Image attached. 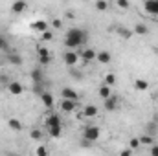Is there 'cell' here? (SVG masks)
Masks as SVG:
<instances>
[{
	"label": "cell",
	"mask_w": 158,
	"mask_h": 156,
	"mask_svg": "<svg viewBox=\"0 0 158 156\" xmlns=\"http://www.w3.org/2000/svg\"><path fill=\"white\" fill-rule=\"evenodd\" d=\"M88 40V33H86V30H83V28H70L68 31H66V35H64V44H66V48H81L85 42Z\"/></svg>",
	"instance_id": "1"
},
{
	"label": "cell",
	"mask_w": 158,
	"mask_h": 156,
	"mask_svg": "<svg viewBox=\"0 0 158 156\" xmlns=\"http://www.w3.org/2000/svg\"><path fill=\"white\" fill-rule=\"evenodd\" d=\"M99 136H101V129L96 127V125H86V127L83 129V140H85L86 143H94V142H98Z\"/></svg>",
	"instance_id": "2"
},
{
	"label": "cell",
	"mask_w": 158,
	"mask_h": 156,
	"mask_svg": "<svg viewBox=\"0 0 158 156\" xmlns=\"http://www.w3.org/2000/svg\"><path fill=\"white\" fill-rule=\"evenodd\" d=\"M63 63H64L68 68H74V66L79 63V51H74L72 48L66 50V51L63 53Z\"/></svg>",
	"instance_id": "3"
},
{
	"label": "cell",
	"mask_w": 158,
	"mask_h": 156,
	"mask_svg": "<svg viewBox=\"0 0 158 156\" xmlns=\"http://www.w3.org/2000/svg\"><path fill=\"white\" fill-rule=\"evenodd\" d=\"M76 109H77V101L63 97V101H61V110H63L64 114H72V112H74Z\"/></svg>",
	"instance_id": "4"
},
{
	"label": "cell",
	"mask_w": 158,
	"mask_h": 156,
	"mask_svg": "<svg viewBox=\"0 0 158 156\" xmlns=\"http://www.w3.org/2000/svg\"><path fill=\"white\" fill-rule=\"evenodd\" d=\"M143 9H145L147 15L158 17V0H145L143 2Z\"/></svg>",
	"instance_id": "5"
},
{
	"label": "cell",
	"mask_w": 158,
	"mask_h": 156,
	"mask_svg": "<svg viewBox=\"0 0 158 156\" xmlns=\"http://www.w3.org/2000/svg\"><path fill=\"white\" fill-rule=\"evenodd\" d=\"M7 92H9L11 96H20V94L24 92V86H22L19 81H9V83H7Z\"/></svg>",
	"instance_id": "6"
},
{
	"label": "cell",
	"mask_w": 158,
	"mask_h": 156,
	"mask_svg": "<svg viewBox=\"0 0 158 156\" xmlns=\"http://www.w3.org/2000/svg\"><path fill=\"white\" fill-rule=\"evenodd\" d=\"M28 9V2L26 0H15L13 4H11V13H15V15H20V13H24Z\"/></svg>",
	"instance_id": "7"
},
{
	"label": "cell",
	"mask_w": 158,
	"mask_h": 156,
	"mask_svg": "<svg viewBox=\"0 0 158 156\" xmlns=\"http://www.w3.org/2000/svg\"><path fill=\"white\" fill-rule=\"evenodd\" d=\"M6 59H7V63L13 64V66H20V64H22V57H20V53H17V51H9V50H7Z\"/></svg>",
	"instance_id": "8"
},
{
	"label": "cell",
	"mask_w": 158,
	"mask_h": 156,
	"mask_svg": "<svg viewBox=\"0 0 158 156\" xmlns=\"http://www.w3.org/2000/svg\"><path fill=\"white\" fill-rule=\"evenodd\" d=\"M105 103H103V107H105V110H109V112H114L116 109H118V97L116 96H109L107 99H103Z\"/></svg>",
	"instance_id": "9"
},
{
	"label": "cell",
	"mask_w": 158,
	"mask_h": 156,
	"mask_svg": "<svg viewBox=\"0 0 158 156\" xmlns=\"http://www.w3.org/2000/svg\"><path fill=\"white\" fill-rule=\"evenodd\" d=\"M46 127L50 129V127H63V119L59 114H48L46 117Z\"/></svg>",
	"instance_id": "10"
},
{
	"label": "cell",
	"mask_w": 158,
	"mask_h": 156,
	"mask_svg": "<svg viewBox=\"0 0 158 156\" xmlns=\"http://www.w3.org/2000/svg\"><path fill=\"white\" fill-rule=\"evenodd\" d=\"M96 53H98V51H94L92 48H86V50H81V51H79V57H81L85 63H92V61L96 59Z\"/></svg>",
	"instance_id": "11"
},
{
	"label": "cell",
	"mask_w": 158,
	"mask_h": 156,
	"mask_svg": "<svg viewBox=\"0 0 158 156\" xmlns=\"http://www.w3.org/2000/svg\"><path fill=\"white\" fill-rule=\"evenodd\" d=\"M96 61L98 63H101V64H110V61H112V55L109 53V51H98L96 53Z\"/></svg>",
	"instance_id": "12"
},
{
	"label": "cell",
	"mask_w": 158,
	"mask_h": 156,
	"mask_svg": "<svg viewBox=\"0 0 158 156\" xmlns=\"http://www.w3.org/2000/svg\"><path fill=\"white\" fill-rule=\"evenodd\" d=\"M39 97H40V101H42V105H44L46 109H50V110L53 109V96H52L50 92H42Z\"/></svg>",
	"instance_id": "13"
},
{
	"label": "cell",
	"mask_w": 158,
	"mask_h": 156,
	"mask_svg": "<svg viewBox=\"0 0 158 156\" xmlns=\"http://www.w3.org/2000/svg\"><path fill=\"white\" fill-rule=\"evenodd\" d=\"M61 96L66 97V99H74V101H77L79 99V94L74 90V88H70V86H64V88L61 90Z\"/></svg>",
	"instance_id": "14"
},
{
	"label": "cell",
	"mask_w": 158,
	"mask_h": 156,
	"mask_svg": "<svg viewBox=\"0 0 158 156\" xmlns=\"http://www.w3.org/2000/svg\"><path fill=\"white\" fill-rule=\"evenodd\" d=\"M31 30H33V31H39V33H42L44 30H48V22H46V20H42V18H39V20H33V22H31Z\"/></svg>",
	"instance_id": "15"
},
{
	"label": "cell",
	"mask_w": 158,
	"mask_h": 156,
	"mask_svg": "<svg viewBox=\"0 0 158 156\" xmlns=\"http://www.w3.org/2000/svg\"><path fill=\"white\" fill-rule=\"evenodd\" d=\"M31 81L33 83H44V72H42V68H33L31 70Z\"/></svg>",
	"instance_id": "16"
},
{
	"label": "cell",
	"mask_w": 158,
	"mask_h": 156,
	"mask_svg": "<svg viewBox=\"0 0 158 156\" xmlns=\"http://www.w3.org/2000/svg\"><path fill=\"white\" fill-rule=\"evenodd\" d=\"M83 116L85 117H96L98 116V107L96 105H86L83 109Z\"/></svg>",
	"instance_id": "17"
},
{
	"label": "cell",
	"mask_w": 158,
	"mask_h": 156,
	"mask_svg": "<svg viewBox=\"0 0 158 156\" xmlns=\"http://www.w3.org/2000/svg\"><path fill=\"white\" fill-rule=\"evenodd\" d=\"M7 127H9L11 130H22V121L17 119V117H9V119H7Z\"/></svg>",
	"instance_id": "18"
},
{
	"label": "cell",
	"mask_w": 158,
	"mask_h": 156,
	"mask_svg": "<svg viewBox=\"0 0 158 156\" xmlns=\"http://www.w3.org/2000/svg\"><path fill=\"white\" fill-rule=\"evenodd\" d=\"M94 9H96V11H99V13H103V11H107V9H109V2H107V0H96Z\"/></svg>",
	"instance_id": "19"
},
{
	"label": "cell",
	"mask_w": 158,
	"mask_h": 156,
	"mask_svg": "<svg viewBox=\"0 0 158 156\" xmlns=\"http://www.w3.org/2000/svg\"><path fill=\"white\" fill-rule=\"evenodd\" d=\"M109 96H112V90H110L109 84L103 83V86H99V97H101V99H107Z\"/></svg>",
	"instance_id": "20"
},
{
	"label": "cell",
	"mask_w": 158,
	"mask_h": 156,
	"mask_svg": "<svg viewBox=\"0 0 158 156\" xmlns=\"http://www.w3.org/2000/svg\"><path fill=\"white\" fill-rule=\"evenodd\" d=\"M140 143L142 145H153L155 143V134H143V136H140Z\"/></svg>",
	"instance_id": "21"
},
{
	"label": "cell",
	"mask_w": 158,
	"mask_h": 156,
	"mask_svg": "<svg viewBox=\"0 0 158 156\" xmlns=\"http://www.w3.org/2000/svg\"><path fill=\"white\" fill-rule=\"evenodd\" d=\"M134 88L143 92V90H147V88H149V83H147L145 79H136V81H134Z\"/></svg>",
	"instance_id": "22"
},
{
	"label": "cell",
	"mask_w": 158,
	"mask_h": 156,
	"mask_svg": "<svg viewBox=\"0 0 158 156\" xmlns=\"http://www.w3.org/2000/svg\"><path fill=\"white\" fill-rule=\"evenodd\" d=\"M48 134H50V138H61L63 127H50V129H48Z\"/></svg>",
	"instance_id": "23"
},
{
	"label": "cell",
	"mask_w": 158,
	"mask_h": 156,
	"mask_svg": "<svg viewBox=\"0 0 158 156\" xmlns=\"http://www.w3.org/2000/svg\"><path fill=\"white\" fill-rule=\"evenodd\" d=\"M147 31H149V30H147L145 24H136V26H134V33H136V35H147Z\"/></svg>",
	"instance_id": "24"
},
{
	"label": "cell",
	"mask_w": 158,
	"mask_h": 156,
	"mask_svg": "<svg viewBox=\"0 0 158 156\" xmlns=\"http://www.w3.org/2000/svg\"><path fill=\"white\" fill-rule=\"evenodd\" d=\"M9 50V42H7V39L0 33V51H7Z\"/></svg>",
	"instance_id": "25"
},
{
	"label": "cell",
	"mask_w": 158,
	"mask_h": 156,
	"mask_svg": "<svg viewBox=\"0 0 158 156\" xmlns=\"http://www.w3.org/2000/svg\"><path fill=\"white\" fill-rule=\"evenodd\" d=\"M40 39L44 40V42H48V40H52V39H53V33H52L50 30H44V31L40 33Z\"/></svg>",
	"instance_id": "26"
},
{
	"label": "cell",
	"mask_w": 158,
	"mask_h": 156,
	"mask_svg": "<svg viewBox=\"0 0 158 156\" xmlns=\"http://www.w3.org/2000/svg\"><path fill=\"white\" fill-rule=\"evenodd\" d=\"M105 84H109V86L116 84V76H114V74H107V76H105Z\"/></svg>",
	"instance_id": "27"
},
{
	"label": "cell",
	"mask_w": 158,
	"mask_h": 156,
	"mask_svg": "<svg viewBox=\"0 0 158 156\" xmlns=\"http://www.w3.org/2000/svg\"><path fill=\"white\" fill-rule=\"evenodd\" d=\"M39 63H40V66H48L52 63V55H42V57H39Z\"/></svg>",
	"instance_id": "28"
},
{
	"label": "cell",
	"mask_w": 158,
	"mask_h": 156,
	"mask_svg": "<svg viewBox=\"0 0 158 156\" xmlns=\"http://www.w3.org/2000/svg\"><path fill=\"white\" fill-rule=\"evenodd\" d=\"M118 7L125 11V9H129V7H131V2H129V0H118Z\"/></svg>",
	"instance_id": "29"
},
{
	"label": "cell",
	"mask_w": 158,
	"mask_h": 156,
	"mask_svg": "<svg viewBox=\"0 0 158 156\" xmlns=\"http://www.w3.org/2000/svg\"><path fill=\"white\" fill-rule=\"evenodd\" d=\"M30 136H31V138H33V140H37V142H39L40 138H42V132H40L39 129H33V130H31V132H30Z\"/></svg>",
	"instance_id": "30"
},
{
	"label": "cell",
	"mask_w": 158,
	"mask_h": 156,
	"mask_svg": "<svg viewBox=\"0 0 158 156\" xmlns=\"http://www.w3.org/2000/svg\"><path fill=\"white\" fill-rule=\"evenodd\" d=\"M129 145H131V149H138L142 143H140V138H132V140H129Z\"/></svg>",
	"instance_id": "31"
},
{
	"label": "cell",
	"mask_w": 158,
	"mask_h": 156,
	"mask_svg": "<svg viewBox=\"0 0 158 156\" xmlns=\"http://www.w3.org/2000/svg\"><path fill=\"white\" fill-rule=\"evenodd\" d=\"M37 55H39V57H42V55H52V53H50V50H48V48L40 46V48H37Z\"/></svg>",
	"instance_id": "32"
},
{
	"label": "cell",
	"mask_w": 158,
	"mask_h": 156,
	"mask_svg": "<svg viewBox=\"0 0 158 156\" xmlns=\"http://www.w3.org/2000/svg\"><path fill=\"white\" fill-rule=\"evenodd\" d=\"M50 24H52V26H53L55 30H61V28H63V20H61V18H53V20H52Z\"/></svg>",
	"instance_id": "33"
},
{
	"label": "cell",
	"mask_w": 158,
	"mask_h": 156,
	"mask_svg": "<svg viewBox=\"0 0 158 156\" xmlns=\"http://www.w3.org/2000/svg\"><path fill=\"white\" fill-rule=\"evenodd\" d=\"M35 154L37 156H46L48 154V149H46V147H37V149H35Z\"/></svg>",
	"instance_id": "34"
},
{
	"label": "cell",
	"mask_w": 158,
	"mask_h": 156,
	"mask_svg": "<svg viewBox=\"0 0 158 156\" xmlns=\"http://www.w3.org/2000/svg\"><path fill=\"white\" fill-rule=\"evenodd\" d=\"M151 156H158V145H151Z\"/></svg>",
	"instance_id": "35"
},
{
	"label": "cell",
	"mask_w": 158,
	"mask_h": 156,
	"mask_svg": "<svg viewBox=\"0 0 158 156\" xmlns=\"http://www.w3.org/2000/svg\"><path fill=\"white\" fill-rule=\"evenodd\" d=\"M134 153V149H125V151H121V156H131Z\"/></svg>",
	"instance_id": "36"
}]
</instances>
